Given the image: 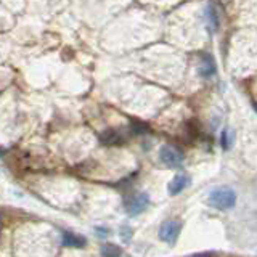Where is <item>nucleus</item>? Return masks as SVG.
<instances>
[{"instance_id": "nucleus-12", "label": "nucleus", "mask_w": 257, "mask_h": 257, "mask_svg": "<svg viewBox=\"0 0 257 257\" xmlns=\"http://www.w3.org/2000/svg\"><path fill=\"white\" fill-rule=\"evenodd\" d=\"M120 236H122L124 241H128V239H131V236H132V230L128 228V227H122V228H120Z\"/></svg>"}, {"instance_id": "nucleus-2", "label": "nucleus", "mask_w": 257, "mask_h": 257, "mask_svg": "<svg viewBox=\"0 0 257 257\" xmlns=\"http://www.w3.org/2000/svg\"><path fill=\"white\" fill-rule=\"evenodd\" d=\"M159 159L167 167H172V169H179L183 164V153L180 150H177L175 147H171V145H164L163 148L159 150Z\"/></svg>"}, {"instance_id": "nucleus-7", "label": "nucleus", "mask_w": 257, "mask_h": 257, "mask_svg": "<svg viewBox=\"0 0 257 257\" xmlns=\"http://www.w3.org/2000/svg\"><path fill=\"white\" fill-rule=\"evenodd\" d=\"M85 244V238L74 235V233H64L63 235V246L68 247H82Z\"/></svg>"}, {"instance_id": "nucleus-4", "label": "nucleus", "mask_w": 257, "mask_h": 257, "mask_svg": "<svg viewBox=\"0 0 257 257\" xmlns=\"http://www.w3.org/2000/svg\"><path fill=\"white\" fill-rule=\"evenodd\" d=\"M180 230H182V223L180 222H175V220H167L161 225L159 228V238L166 241L169 244H174L177 238L180 235Z\"/></svg>"}, {"instance_id": "nucleus-5", "label": "nucleus", "mask_w": 257, "mask_h": 257, "mask_svg": "<svg viewBox=\"0 0 257 257\" xmlns=\"http://www.w3.org/2000/svg\"><path fill=\"white\" fill-rule=\"evenodd\" d=\"M188 183H190V179L187 175H175L174 179H172V182L169 183V193H171L172 196H175V195H179V193H182L185 188L188 187Z\"/></svg>"}, {"instance_id": "nucleus-10", "label": "nucleus", "mask_w": 257, "mask_h": 257, "mask_svg": "<svg viewBox=\"0 0 257 257\" xmlns=\"http://www.w3.org/2000/svg\"><path fill=\"white\" fill-rule=\"evenodd\" d=\"M122 254V251L114 246V244H104L101 247V255H106V257H116V255H120Z\"/></svg>"}, {"instance_id": "nucleus-8", "label": "nucleus", "mask_w": 257, "mask_h": 257, "mask_svg": "<svg viewBox=\"0 0 257 257\" xmlns=\"http://www.w3.org/2000/svg\"><path fill=\"white\" fill-rule=\"evenodd\" d=\"M203 60L204 63L201 64V68H199V74L201 76H204V77H209V76H212L214 72H215V64L212 61V58L209 55H203Z\"/></svg>"}, {"instance_id": "nucleus-3", "label": "nucleus", "mask_w": 257, "mask_h": 257, "mask_svg": "<svg viewBox=\"0 0 257 257\" xmlns=\"http://www.w3.org/2000/svg\"><path fill=\"white\" fill-rule=\"evenodd\" d=\"M150 204V196L147 193H137V195L125 199V211L128 215H139Z\"/></svg>"}, {"instance_id": "nucleus-9", "label": "nucleus", "mask_w": 257, "mask_h": 257, "mask_svg": "<svg viewBox=\"0 0 257 257\" xmlns=\"http://www.w3.org/2000/svg\"><path fill=\"white\" fill-rule=\"evenodd\" d=\"M233 142H235V132H233L231 128L223 131V134H222V147L225 150H228V148H231Z\"/></svg>"}, {"instance_id": "nucleus-11", "label": "nucleus", "mask_w": 257, "mask_h": 257, "mask_svg": "<svg viewBox=\"0 0 257 257\" xmlns=\"http://www.w3.org/2000/svg\"><path fill=\"white\" fill-rule=\"evenodd\" d=\"M207 20H209V24H211V29H217L219 28V18H217V13H215V10H212L211 7L207 8Z\"/></svg>"}, {"instance_id": "nucleus-1", "label": "nucleus", "mask_w": 257, "mask_h": 257, "mask_svg": "<svg viewBox=\"0 0 257 257\" xmlns=\"http://www.w3.org/2000/svg\"><path fill=\"white\" fill-rule=\"evenodd\" d=\"M236 203V193L231 188H215L209 195V204L225 211V209H231Z\"/></svg>"}, {"instance_id": "nucleus-6", "label": "nucleus", "mask_w": 257, "mask_h": 257, "mask_svg": "<svg viewBox=\"0 0 257 257\" xmlns=\"http://www.w3.org/2000/svg\"><path fill=\"white\" fill-rule=\"evenodd\" d=\"M100 140L103 145H119L120 142L124 140V137L120 132L117 131H106L100 135Z\"/></svg>"}]
</instances>
